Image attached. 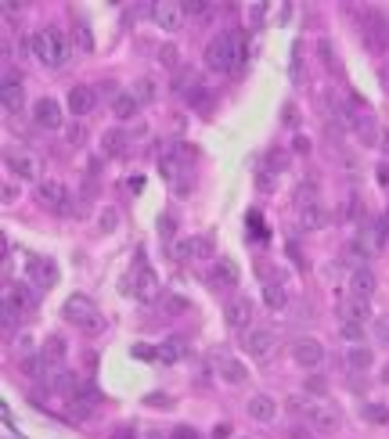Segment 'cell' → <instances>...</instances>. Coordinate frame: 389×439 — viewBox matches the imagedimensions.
<instances>
[{
	"mask_svg": "<svg viewBox=\"0 0 389 439\" xmlns=\"http://www.w3.org/2000/svg\"><path fill=\"white\" fill-rule=\"evenodd\" d=\"M29 281L37 285V292L54 288V285H58V267H54V260H33V263H29Z\"/></svg>",
	"mask_w": 389,
	"mask_h": 439,
	"instance_id": "19",
	"label": "cell"
},
{
	"mask_svg": "<svg viewBox=\"0 0 389 439\" xmlns=\"http://www.w3.org/2000/svg\"><path fill=\"white\" fill-rule=\"evenodd\" d=\"M339 313H343V321H353V324H364V321L371 317V306H368V299H357V295H350V299H343Z\"/></svg>",
	"mask_w": 389,
	"mask_h": 439,
	"instance_id": "21",
	"label": "cell"
},
{
	"mask_svg": "<svg viewBox=\"0 0 389 439\" xmlns=\"http://www.w3.org/2000/svg\"><path fill=\"white\" fill-rule=\"evenodd\" d=\"M37 198L47 205V209H54V212H69L72 205H69V191H65V184L62 180H40L37 184Z\"/></svg>",
	"mask_w": 389,
	"mask_h": 439,
	"instance_id": "6",
	"label": "cell"
},
{
	"mask_svg": "<svg viewBox=\"0 0 389 439\" xmlns=\"http://www.w3.org/2000/svg\"><path fill=\"white\" fill-rule=\"evenodd\" d=\"M98 108V90L94 87H87V83H76L72 90H69V112L72 115H91Z\"/></svg>",
	"mask_w": 389,
	"mask_h": 439,
	"instance_id": "13",
	"label": "cell"
},
{
	"mask_svg": "<svg viewBox=\"0 0 389 439\" xmlns=\"http://www.w3.org/2000/svg\"><path fill=\"white\" fill-rule=\"evenodd\" d=\"M267 166L281 173V170L288 166V155H285V151H271V155H267Z\"/></svg>",
	"mask_w": 389,
	"mask_h": 439,
	"instance_id": "45",
	"label": "cell"
},
{
	"mask_svg": "<svg viewBox=\"0 0 389 439\" xmlns=\"http://www.w3.org/2000/svg\"><path fill=\"white\" fill-rule=\"evenodd\" d=\"M0 198H4V205H8V202H15V198H18V187H15V184H4V191H0Z\"/></svg>",
	"mask_w": 389,
	"mask_h": 439,
	"instance_id": "53",
	"label": "cell"
},
{
	"mask_svg": "<svg viewBox=\"0 0 389 439\" xmlns=\"http://www.w3.org/2000/svg\"><path fill=\"white\" fill-rule=\"evenodd\" d=\"M357 216H361V198H346V220H357Z\"/></svg>",
	"mask_w": 389,
	"mask_h": 439,
	"instance_id": "49",
	"label": "cell"
},
{
	"mask_svg": "<svg viewBox=\"0 0 389 439\" xmlns=\"http://www.w3.org/2000/svg\"><path fill=\"white\" fill-rule=\"evenodd\" d=\"M353 130H357V137H361L364 144H378V127H375V115L371 112H364V108L357 112V127Z\"/></svg>",
	"mask_w": 389,
	"mask_h": 439,
	"instance_id": "24",
	"label": "cell"
},
{
	"mask_svg": "<svg viewBox=\"0 0 389 439\" xmlns=\"http://www.w3.org/2000/svg\"><path fill=\"white\" fill-rule=\"evenodd\" d=\"M72 37H76V47H79V51H94V37H91V29H87V22H76Z\"/></svg>",
	"mask_w": 389,
	"mask_h": 439,
	"instance_id": "37",
	"label": "cell"
},
{
	"mask_svg": "<svg viewBox=\"0 0 389 439\" xmlns=\"http://www.w3.org/2000/svg\"><path fill=\"white\" fill-rule=\"evenodd\" d=\"M307 393L324 396V393H328V382H324V378H317V374H310V378H307Z\"/></svg>",
	"mask_w": 389,
	"mask_h": 439,
	"instance_id": "46",
	"label": "cell"
},
{
	"mask_svg": "<svg viewBox=\"0 0 389 439\" xmlns=\"http://www.w3.org/2000/svg\"><path fill=\"white\" fill-rule=\"evenodd\" d=\"M339 331H343V338H346V342H353V346L364 338V324H353V321H343V328H339Z\"/></svg>",
	"mask_w": 389,
	"mask_h": 439,
	"instance_id": "40",
	"label": "cell"
},
{
	"mask_svg": "<svg viewBox=\"0 0 389 439\" xmlns=\"http://www.w3.org/2000/svg\"><path fill=\"white\" fill-rule=\"evenodd\" d=\"M375 338L382 342V346H389V313H382V317H375Z\"/></svg>",
	"mask_w": 389,
	"mask_h": 439,
	"instance_id": "42",
	"label": "cell"
},
{
	"mask_svg": "<svg viewBox=\"0 0 389 439\" xmlns=\"http://www.w3.org/2000/svg\"><path fill=\"white\" fill-rule=\"evenodd\" d=\"M328 224V212L321 202H310V205H299V227L303 231H321Z\"/></svg>",
	"mask_w": 389,
	"mask_h": 439,
	"instance_id": "20",
	"label": "cell"
},
{
	"mask_svg": "<svg viewBox=\"0 0 389 439\" xmlns=\"http://www.w3.org/2000/svg\"><path fill=\"white\" fill-rule=\"evenodd\" d=\"M245 414H249L253 421H260V425H271V421L278 418V403L267 396V393H256V396L245 403Z\"/></svg>",
	"mask_w": 389,
	"mask_h": 439,
	"instance_id": "18",
	"label": "cell"
},
{
	"mask_svg": "<svg viewBox=\"0 0 389 439\" xmlns=\"http://www.w3.org/2000/svg\"><path fill=\"white\" fill-rule=\"evenodd\" d=\"M209 285L220 288V292L238 288V263H234V260H227V256H220L213 267H209Z\"/></svg>",
	"mask_w": 389,
	"mask_h": 439,
	"instance_id": "11",
	"label": "cell"
},
{
	"mask_svg": "<svg viewBox=\"0 0 389 439\" xmlns=\"http://www.w3.org/2000/svg\"><path fill=\"white\" fill-rule=\"evenodd\" d=\"M148 403H155V407H170V400H166V396H148Z\"/></svg>",
	"mask_w": 389,
	"mask_h": 439,
	"instance_id": "57",
	"label": "cell"
},
{
	"mask_svg": "<svg viewBox=\"0 0 389 439\" xmlns=\"http://www.w3.org/2000/svg\"><path fill=\"white\" fill-rule=\"evenodd\" d=\"M213 435H217V439H227V435H231V428H227V425H217V432H213Z\"/></svg>",
	"mask_w": 389,
	"mask_h": 439,
	"instance_id": "58",
	"label": "cell"
},
{
	"mask_svg": "<svg viewBox=\"0 0 389 439\" xmlns=\"http://www.w3.org/2000/svg\"><path fill=\"white\" fill-rule=\"evenodd\" d=\"M152 18L159 29H166V33H177L184 22V8L177 4V0H159V4H152Z\"/></svg>",
	"mask_w": 389,
	"mask_h": 439,
	"instance_id": "9",
	"label": "cell"
},
{
	"mask_svg": "<svg viewBox=\"0 0 389 439\" xmlns=\"http://www.w3.org/2000/svg\"><path fill=\"white\" fill-rule=\"evenodd\" d=\"M263 303L271 306V310H285L288 306V295H285L281 281H263Z\"/></svg>",
	"mask_w": 389,
	"mask_h": 439,
	"instance_id": "27",
	"label": "cell"
},
{
	"mask_svg": "<svg viewBox=\"0 0 389 439\" xmlns=\"http://www.w3.org/2000/svg\"><path fill=\"white\" fill-rule=\"evenodd\" d=\"M62 317H65L69 324L83 328V331H101V317H98V310H94V303L87 299L83 292H76V295H69V299L62 303Z\"/></svg>",
	"mask_w": 389,
	"mask_h": 439,
	"instance_id": "4",
	"label": "cell"
},
{
	"mask_svg": "<svg viewBox=\"0 0 389 439\" xmlns=\"http://www.w3.org/2000/svg\"><path fill=\"white\" fill-rule=\"evenodd\" d=\"M382 382H389V364H385V371H382Z\"/></svg>",
	"mask_w": 389,
	"mask_h": 439,
	"instance_id": "60",
	"label": "cell"
},
{
	"mask_svg": "<svg viewBox=\"0 0 389 439\" xmlns=\"http://www.w3.org/2000/svg\"><path fill=\"white\" fill-rule=\"evenodd\" d=\"M101 151L108 155V159L123 155V151H127V134H123V130H105V137H101Z\"/></svg>",
	"mask_w": 389,
	"mask_h": 439,
	"instance_id": "28",
	"label": "cell"
},
{
	"mask_svg": "<svg viewBox=\"0 0 389 439\" xmlns=\"http://www.w3.org/2000/svg\"><path fill=\"white\" fill-rule=\"evenodd\" d=\"M191 241H195V260H205V256H213V238L198 234V238H191Z\"/></svg>",
	"mask_w": 389,
	"mask_h": 439,
	"instance_id": "41",
	"label": "cell"
},
{
	"mask_svg": "<svg viewBox=\"0 0 389 439\" xmlns=\"http://www.w3.org/2000/svg\"><path fill=\"white\" fill-rule=\"evenodd\" d=\"M170 253H173V260L191 263V260H195V241H191V238H184V241H173V248H170Z\"/></svg>",
	"mask_w": 389,
	"mask_h": 439,
	"instance_id": "35",
	"label": "cell"
},
{
	"mask_svg": "<svg viewBox=\"0 0 389 439\" xmlns=\"http://www.w3.org/2000/svg\"><path fill=\"white\" fill-rule=\"evenodd\" d=\"M292 360L299 364V367H307V371H314L321 360H324V346L317 338H310V335H303V338H295L292 342Z\"/></svg>",
	"mask_w": 389,
	"mask_h": 439,
	"instance_id": "7",
	"label": "cell"
},
{
	"mask_svg": "<svg viewBox=\"0 0 389 439\" xmlns=\"http://www.w3.org/2000/svg\"><path fill=\"white\" fill-rule=\"evenodd\" d=\"M288 439H310V432H307L303 425H292V432H288Z\"/></svg>",
	"mask_w": 389,
	"mask_h": 439,
	"instance_id": "55",
	"label": "cell"
},
{
	"mask_svg": "<svg viewBox=\"0 0 389 439\" xmlns=\"http://www.w3.org/2000/svg\"><path fill=\"white\" fill-rule=\"evenodd\" d=\"M371 364H375V357H371L368 346H350V350H346V367H350V371L361 374V371H368Z\"/></svg>",
	"mask_w": 389,
	"mask_h": 439,
	"instance_id": "25",
	"label": "cell"
},
{
	"mask_svg": "<svg viewBox=\"0 0 389 439\" xmlns=\"http://www.w3.org/2000/svg\"><path fill=\"white\" fill-rule=\"evenodd\" d=\"M4 163H8L11 173H18L22 180H37V173H40L37 159H33L29 151H22V148H8V151H4Z\"/></svg>",
	"mask_w": 389,
	"mask_h": 439,
	"instance_id": "16",
	"label": "cell"
},
{
	"mask_svg": "<svg viewBox=\"0 0 389 439\" xmlns=\"http://www.w3.org/2000/svg\"><path fill=\"white\" fill-rule=\"evenodd\" d=\"M242 33H231V29H224V33H217L213 40L205 44V65L213 72H231L242 65Z\"/></svg>",
	"mask_w": 389,
	"mask_h": 439,
	"instance_id": "2",
	"label": "cell"
},
{
	"mask_svg": "<svg viewBox=\"0 0 389 439\" xmlns=\"http://www.w3.org/2000/svg\"><path fill=\"white\" fill-rule=\"evenodd\" d=\"M292 151H299V155H310V137H303V134H299V137L292 141Z\"/></svg>",
	"mask_w": 389,
	"mask_h": 439,
	"instance_id": "50",
	"label": "cell"
},
{
	"mask_svg": "<svg viewBox=\"0 0 389 439\" xmlns=\"http://www.w3.org/2000/svg\"><path fill=\"white\" fill-rule=\"evenodd\" d=\"M159 234H162V238H173V220H170V216H159Z\"/></svg>",
	"mask_w": 389,
	"mask_h": 439,
	"instance_id": "52",
	"label": "cell"
},
{
	"mask_svg": "<svg viewBox=\"0 0 389 439\" xmlns=\"http://www.w3.org/2000/svg\"><path fill=\"white\" fill-rule=\"evenodd\" d=\"M40 353H44V360H47V364H65L69 342H65L62 335H47V338H44V350H40Z\"/></svg>",
	"mask_w": 389,
	"mask_h": 439,
	"instance_id": "22",
	"label": "cell"
},
{
	"mask_svg": "<svg viewBox=\"0 0 389 439\" xmlns=\"http://www.w3.org/2000/svg\"><path fill=\"white\" fill-rule=\"evenodd\" d=\"M112 439H134V432H130V428H119V432H115Z\"/></svg>",
	"mask_w": 389,
	"mask_h": 439,
	"instance_id": "59",
	"label": "cell"
},
{
	"mask_svg": "<svg viewBox=\"0 0 389 439\" xmlns=\"http://www.w3.org/2000/svg\"><path fill=\"white\" fill-rule=\"evenodd\" d=\"M375 288H378V277H375L368 267H353V270H350V295H357V299H371Z\"/></svg>",
	"mask_w": 389,
	"mask_h": 439,
	"instance_id": "17",
	"label": "cell"
},
{
	"mask_svg": "<svg viewBox=\"0 0 389 439\" xmlns=\"http://www.w3.org/2000/svg\"><path fill=\"white\" fill-rule=\"evenodd\" d=\"M181 310H188L184 295H166V313H181Z\"/></svg>",
	"mask_w": 389,
	"mask_h": 439,
	"instance_id": "47",
	"label": "cell"
},
{
	"mask_svg": "<svg viewBox=\"0 0 389 439\" xmlns=\"http://www.w3.org/2000/svg\"><path fill=\"white\" fill-rule=\"evenodd\" d=\"M155 357H159V360H166V364H173V360H181V357H184V342H177V338L162 342V346L155 350Z\"/></svg>",
	"mask_w": 389,
	"mask_h": 439,
	"instance_id": "32",
	"label": "cell"
},
{
	"mask_svg": "<svg viewBox=\"0 0 389 439\" xmlns=\"http://www.w3.org/2000/svg\"><path fill=\"white\" fill-rule=\"evenodd\" d=\"M260 18H263V4H253V8H249V22L260 25Z\"/></svg>",
	"mask_w": 389,
	"mask_h": 439,
	"instance_id": "54",
	"label": "cell"
},
{
	"mask_svg": "<svg viewBox=\"0 0 389 439\" xmlns=\"http://www.w3.org/2000/svg\"><path fill=\"white\" fill-rule=\"evenodd\" d=\"M18 313H22V310H18V306H11L8 299L0 303V328H4V338L18 331Z\"/></svg>",
	"mask_w": 389,
	"mask_h": 439,
	"instance_id": "31",
	"label": "cell"
},
{
	"mask_svg": "<svg viewBox=\"0 0 389 439\" xmlns=\"http://www.w3.org/2000/svg\"><path fill=\"white\" fill-rule=\"evenodd\" d=\"M274 346H278V335L271 328H249L242 335V350L249 357H256V360H267V357L274 353Z\"/></svg>",
	"mask_w": 389,
	"mask_h": 439,
	"instance_id": "5",
	"label": "cell"
},
{
	"mask_svg": "<svg viewBox=\"0 0 389 439\" xmlns=\"http://www.w3.org/2000/svg\"><path fill=\"white\" fill-rule=\"evenodd\" d=\"M91 411H94V403H87V400H76V396H72V403H69V418H72V421L91 418Z\"/></svg>",
	"mask_w": 389,
	"mask_h": 439,
	"instance_id": "38",
	"label": "cell"
},
{
	"mask_svg": "<svg viewBox=\"0 0 389 439\" xmlns=\"http://www.w3.org/2000/svg\"><path fill=\"white\" fill-rule=\"evenodd\" d=\"M130 94H134V98H137V105H148V101H155V94H159V87H155V79H148V76H141V79H134Z\"/></svg>",
	"mask_w": 389,
	"mask_h": 439,
	"instance_id": "29",
	"label": "cell"
},
{
	"mask_svg": "<svg viewBox=\"0 0 389 439\" xmlns=\"http://www.w3.org/2000/svg\"><path fill=\"white\" fill-rule=\"evenodd\" d=\"M144 439H162V435H159V432H148V435H144Z\"/></svg>",
	"mask_w": 389,
	"mask_h": 439,
	"instance_id": "61",
	"label": "cell"
},
{
	"mask_svg": "<svg viewBox=\"0 0 389 439\" xmlns=\"http://www.w3.org/2000/svg\"><path fill=\"white\" fill-rule=\"evenodd\" d=\"M295 202H299V205H310V202H317V184H314L310 177H307L303 184L295 187Z\"/></svg>",
	"mask_w": 389,
	"mask_h": 439,
	"instance_id": "34",
	"label": "cell"
},
{
	"mask_svg": "<svg viewBox=\"0 0 389 439\" xmlns=\"http://www.w3.org/2000/svg\"><path fill=\"white\" fill-rule=\"evenodd\" d=\"M213 367H217V374L227 386H242L249 378V371L238 364V357H231V353H213Z\"/></svg>",
	"mask_w": 389,
	"mask_h": 439,
	"instance_id": "14",
	"label": "cell"
},
{
	"mask_svg": "<svg viewBox=\"0 0 389 439\" xmlns=\"http://www.w3.org/2000/svg\"><path fill=\"white\" fill-rule=\"evenodd\" d=\"M4 299H8L11 306H18L22 313H29V310L37 306V295H33V288H25V285H8Z\"/></svg>",
	"mask_w": 389,
	"mask_h": 439,
	"instance_id": "23",
	"label": "cell"
},
{
	"mask_svg": "<svg viewBox=\"0 0 389 439\" xmlns=\"http://www.w3.org/2000/svg\"><path fill=\"white\" fill-rule=\"evenodd\" d=\"M47 360H44V353H29V357H22V371L29 374V378H37V382H44V374H47Z\"/></svg>",
	"mask_w": 389,
	"mask_h": 439,
	"instance_id": "30",
	"label": "cell"
},
{
	"mask_svg": "<svg viewBox=\"0 0 389 439\" xmlns=\"http://www.w3.org/2000/svg\"><path fill=\"white\" fill-rule=\"evenodd\" d=\"M375 180H378L382 187H389V163H378V170H375Z\"/></svg>",
	"mask_w": 389,
	"mask_h": 439,
	"instance_id": "51",
	"label": "cell"
},
{
	"mask_svg": "<svg viewBox=\"0 0 389 439\" xmlns=\"http://www.w3.org/2000/svg\"><path fill=\"white\" fill-rule=\"evenodd\" d=\"M0 105H4L8 115L22 112V105H25V90H22L18 76H11V72H4V83H0Z\"/></svg>",
	"mask_w": 389,
	"mask_h": 439,
	"instance_id": "15",
	"label": "cell"
},
{
	"mask_svg": "<svg viewBox=\"0 0 389 439\" xmlns=\"http://www.w3.org/2000/svg\"><path fill=\"white\" fill-rule=\"evenodd\" d=\"M364 37H368V44L375 47V51H389V22H385V15H378V11H364Z\"/></svg>",
	"mask_w": 389,
	"mask_h": 439,
	"instance_id": "8",
	"label": "cell"
},
{
	"mask_svg": "<svg viewBox=\"0 0 389 439\" xmlns=\"http://www.w3.org/2000/svg\"><path fill=\"white\" fill-rule=\"evenodd\" d=\"M317 54H321V61L332 72H343V65H339V58H336V47H332V40H317Z\"/></svg>",
	"mask_w": 389,
	"mask_h": 439,
	"instance_id": "33",
	"label": "cell"
},
{
	"mask_svg": "<svg viewBox=\"0 0 389 439\" xmlns=\"http://www.w3.org/2000/svg\"><path fill=\"white\" fill-rule=\"evenodd\" d=\"M159 61H162L166 69H177V61H181V54H177V47H173V44H166V47L159 51Z\"/></svg>",
	"mask_w": 389,
	"mask_h": 439,
	"instance_id": "43",
	"label": "cell"
},
{
	"mask_svg": "<svg viewBox=\"0 0 389 439\" xmlns=\"http://www.w3.org/2000/svg\"><path fill=\"white\" fill-rule=\"evenodd\" d=\"M378 148L389 155V130H382V134H378Z\"/></svg>",
	"mask_w": 389,
	"mask_h": 439,
	"instance_id": "56",
	"label": "cell"
},
{
	"mask_svg": "<svg viewBox=\"0 0 389 439\" xmlns=\"http://www.w3.org/2000/svg\"><path fill=\"white\" fill-rule=\"evenodd\" d=\"M181 8H184V15H205V11H213L205 0H181Z\"/></svg>",
	"mask_w": 389,
	"mask_h": 439,
	"instance_id": "44",
	"label": "cell"
},
{
	"mask_svg": "<svg viewBox=\"0 0 389 439\" xmlns=\"http://www.w3.org/2000/svg\"><path fill=\"white\" fill-rule=\"evenodd\" d=\"M288 407H292V414L299 411L307 421H310V428L314 432H324V435H332V432H339L343 428V414H339V407L336 403H328V400H307V396H292L288 400Z\"/></svg>",
	"mask_w": 389,
	"mask_h": 439,
	"instance_id": "3",
	"label": "cell"
},
{
	"mask_svg": "<svg viewBox=\"0 0 389 439\" xmlns=\"http://www.w3.org/2000/svg\"><path fill=\"white\" fill-rule=\"evenodd\" d=\"M29 51H33V58H37V61H44L47 69L65 65L69 54H72L69 37H65L58 25H44V29H37V33L29 37Z\"/></svg>",
	"mask_w": 389,
	"mask_h": 439,
	"instance_id": "1",
	"label": "cell"
},
{
	"mask_svg": "<svg viewBox=\"0 0 389 439\" xmlns=\"http://www.w3.org/2000/svg\"><path fill=\"white\" fill-rule=\"evenodd\" d=\"M224 321H227V328H242V331H249V324H253V303L245 299V295H238V299H231L227 306H224Z\"/></svg>",
	"mask_w": 389,
	"mask_h": 439,
	"instance_id": "12",
	"label": "cell"
},
{
	"mask_svg": "<svg viewBox=\"0 0 389 439\" xmlns=\"http://www.w3.org/2000/svg\"><path fill=\"white\" fill-rule=\"evenodd\" d=\"M119 227V212L108 205V209H101V216H98V234H112Z\"/></svg>",
	"mask_w": 389,
	"mask_h": 439,
	"instance_id": "36",
	"label": "cell"
},
{
	"mask_svg": "<svg viewBox=\"0 0 389 439\" xmlns=\"http://www.w3.org/2000/svg\"><path fill=\"white\" fill-rule=\"evenodd\" d=\"M170 439H202V435H198L191 425H177V428L170 432Z\"/></svg>",
	"mask_w": 389,
	"mask_h": 439,
	"instance_id": "48",
	"label": "cell"
},
{
	"mask_svg": "<svg viewBox=\"0 0 389 439\" xmlns=\"http://www.w3.org/2000/svg\"><path fill=\"white\" fill-rule=\"evenodd\" d=\"M137 108H141V105H137V98H134L130 90H127V94H115V98H112V112H115V119H123V122L134 119Z\"/></svg>",
	"mask_w": 389,
	"mask_h": 439,
	"instance_id": "26",
	"label": "cell"
},
{
	"mask_svg": "<svg viewBox=\"0 0 389 439\" xmlns=\"http://www.w3.org/2000/svg\"><path fill=\"white\" fill-rule=\"evenodd\" d=\"M364 418H368L371 425H385V421H389V411H385V407H378V403H364Z\"/></svg>",
	"mask_w": 389,
	"mask_h": 439,
	"instance_id": "39",
	"label": "cell"
},
{
	"mask_svg": "<svg viewBox=\"0 0 389 439\" xmlns=\"http://www.w3.org/2000/svg\"><path fill=\"white\" fill-rule=\"evenodd\" d=\"M33 122H37L40 130H62V122H65L62 105H58L54 98H40L37 108H33Z\"/></svg>",
	"mask_w": 389,
	"mask_h": 439,
	"instance_id": "10",
	"label": "cell"
}]
</instances>
